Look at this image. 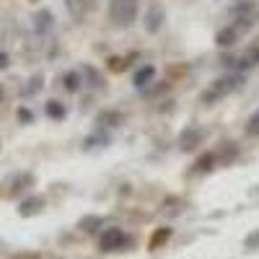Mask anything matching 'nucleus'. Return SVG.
<instances>
[{"mask_svg": "<svg viewBox=\"0 0 259 259\" xmlns=\"http://www.w3.org/2000/svg\"><path fill=\"white\" fill-rule=\"evenodd\" d=\"M112 21L117 26H127L133 24L135 16H138V0H112Z\"/></svg>", "mask_w": 259, "mask_h": 259, "instance_id": "nucleus-1", "label": "nucleus"}, {"mask_svg": "<svg viewBox=\"0 0 259 259\" xmlns=\"http://www.w3.org/2000/svg\"><path fill=\"white\" fill-rule=\"evenodd\" d=\"M236 85H239V78L236 75H226V78H221V80H215L210 89L202 94V101L205 104H212V101H218V99H226Z\"/></svg>", "mask_w": 259, "mask_h": 259, "instance_id": "nucleus-2", "label": "nucleus"}, {"mask_svg": "<svg viewBox=\"0 0 259 259\" xmlns=\"http://www.w3.org/2000/svg\"><path fill=\"white\" fill-rule=\"evenodd\" d=\"M163 21H166L163 6H161V3H150V8L145 11V31L156 34V31L163 26Z\"/></svg>", "mask_w": 259, "mask_h": 259, "instance_id": "nucleus-3", "label": "nucleus"}, {"mask_svg": "<svg viewBox=\"0 0 259 259\" xmlns=\"http://www.w3.org/2000/svg\"><path fill=\"white\" fill-rule=\"evenodd\" d=\"M236 39H239V29H233V26L221 29V31H218V36H215L218 47H233V45H236Z\"/></svg>", "mask_w": 259, "mask_h": 259, "instance_id": "nucleus-4", "label": "nucleus"}, {"mask_svg": "<svg viewBox=\"0 0 259 259\" xmlns=\"http://www.w3.org/2000/svg\"><path fill=\"white\" fill-rule=\"evenodd\" d=\"M200 140H202V133H200L197 127H189V130H184V133H182V140H179V145H182L184 150H189V148H194V145H197Z\"/></svg>", "mask_w": 259, "mask_h": 259, "instance_id": "nucleus-5", "label": "nucleus"}, {"mask_svg": "<svg viewBox=\"0 0 259 259\" xmlns=\"http://www.w3.org/2000/svg\"><path fill=\"white\" fill-rule=\"evenodd\" d=\"M122 244H124V233L117 231V228H112V231L101 239V249H117V246H122Z\"/></svg>", "mask_w": 259, "mask_h": 259, "instance_id": "nucleus-6", "label": "nucleus"}, {"mask_svg": "<svg viewBox=\"0 0 259 259\" xmlns=\"http://www.w3.org/2000/svg\"><path fill=\"white\" fill-rule=\"evenodd\" d=\"M153 75H156V70H153V65H145V68H140L138 73H135V78H133V83H135V89H145V85L153 80Z\"/></svg>", "mask_w": 259, "mask_h": 259, "instance_id": "nucleus-7", "label": "nucleus"}, {"mask_svg": "<svg viewBox=\"0 0 259 259\" xmlns=\"http://www.w3.org/2000/svg\"><path fill=\"white\" fill-rule=\"evenodd\" d=\"M34 29H36L39 34L50 31V29H52V13H50V11H39V13L34 16Z\"/></svg>", "mask_w": 259, "mask_h": 259, "instance_id": "nucleus-8", "label": "nucleus"}, {"mask_svg": "<svg viewBox=\"0 0 259 259\" xmlns=\"http://www.w3.org/2000/svg\"><path fill=\"white\" fill-rule=\"evenodd\" d=\"M62 85H65V91L75 94V91L80 89V78H78V73H68V75L62 78Z\"/></svg>", "mask_w": 259, "mask_h": 259, "instance_id": "nucleus-9", "label": "nucleus"}, {"mask_svg": "<svg viewBox=\"0 0 259 259\" xmlns=\"http://www.w3.org/2000/svg\"><path fill=\"white\" fill-rule=\"evenodd\" d=\"M47 114H50L52 119H62V117H65V106H62L60 101H47Z\"/></svg>", "mask_w": 259, "mask_h": 259, "instance_id": "nucleus-10", "label": "nucleus"}, {"mask_svg": "<svg viewBox=\"0 0 259 259\" xmlns=\"http://www.w3.org/2000/svg\"><path fill=\"white\" fill-rule=\"evenodd\" d=\"M246 133H249V135H259V109H256V114L249 119V124H246Z\"/></svg>", "mask_w": 259, "mask_h": 259, "instance_id": "nucleus-11", "label": "nucleus"}, {"mask_svg": "<svg viewBox=\"0 0 259 259\" xmlns=\"http://www.w3.org/2000/svg\"><path fill=\"white\" fill-rule=\"evenodd\" d=\"M259 62V50L256 52H249L244 60H241V68H249V65H256Z\"/></svg>", "mask_w": 259, "mask_h": 259, "instance_id": "nucleus-12", "label": "nucleus"}, {"mask_svg": "<svg viewBox=\"0 0 259 259\" xmlns=\"http://www.w3.org/2000/svg\"><path fill=\"white\" fill-rule=\"evenodd\" d=\"M210 163H212V156H202V158H200V163H197V166H200V168H202V171H207V168H210Z\"/></svg>", "mask_w": 259, "mask_h": 259, "instance_id": "nucleus-13", "label": "nucleus"}, {"mask_svg": "<svg viewBox=\"0 0 259 259\" xmlns=\"http://www.w3.org/2000/svg\"><path fill=\"white\" fill-rule=\"evenodd\" d=\"M18 119L21 122H31V112L29 109H18Z\"/></svg>", "mask_w": 259, "mask_h": 259, "instance_id": "nucleus-14", "label": "nucleus"}, {"mask_svg": "<svg viewBox=\"0 0 259 259\" xmlns=\"http://www.w3.org/2000/svg\"><path fill=\"white\" fill-rule=\"evenodd\" d=\"M99 122H119V114H101Z\"/></svg>", "mask_w": 259, "mask_h": 259, "instance_id": "nucleus-15", "label": "nucleus"}, {"mask_svg": "<svg viewBox=\"0 0 259 259\" xmlns=\"http://www.w3.org/2000/svg\"><path fill=\"white\" fill-rule=\"evenodd\" d=\"M8 62H11L8 55H6V52H0V70H6V68H8Z\"/></svg>", "mask_w": 259, "mask_h": 259, "instance_id": "nucleus-16", "label": "nucleus"}, {"mask_svg": "<svg viewBox=\"0 0 259 259\" xmlns=\"http://www.w3.org/2000/svg\"><path fill=\"white\" fill-rule=\"evenodd\" d=\"M0 99H3V85H0Z\"/></svg>", "mask_w": 259, "mask_h": 259, "instance_id": "nucleus-17", "label": "nucleus"}]
</instances>
